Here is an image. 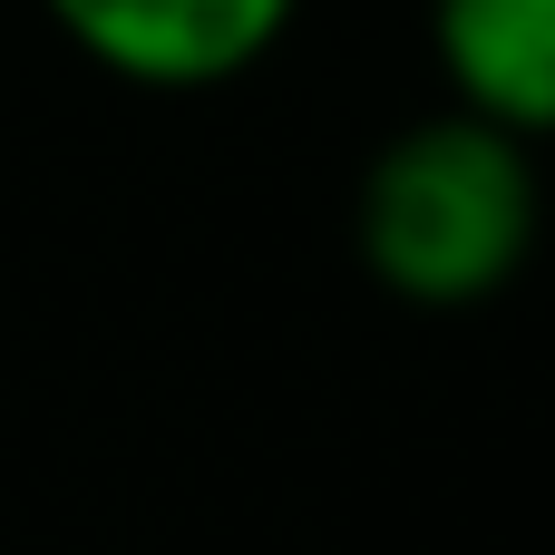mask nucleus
I'll list each match as a JSON object with an SVG mask.
<instances>
[{
	"label": "nucleus",
	"mask_w": 555,
	"mask_h": 555,
	"mask_svg": "<svg viewBox=\"0 0 555 555\" xmlns=\"http://www.w3.org/2000/svg\"><path fill=\"white\" fill-rule=\"evenodd\" d=\"M546 224V185H537V146L439 107L400 137L371 146L361 195H351V244L361 273L410 302V312H478L498 302Z\"/></svg>",
	"instance_id": "1"
},
{
	"label": "nucleus",
	"mask_w": 555,
	"mask_h": 555,
	"mask_svg": "<svg viewBox=\"0 0 555 555\" xmlns=\"http://www.w3.org/2000/svg\"><path fill=\"white\" fill-rule=\"evenodd\" d=\"M39 10L59 20L78 59H98L127 88H166V98L263 68L283 29L302 20V0H39Z\"/></svg>",
	"instance_id": "2"
},
{
	"label": "nucleus",
	"mask_w": 555,
	"mask_h": 555,
	"mask_svg": "<svg viewBox=\"0 0 555 555\" xmlns=\"http://www.w3.org/2000/svg\"><path fill=\"white\" fill-rule=\"evenodd\" d=\"M429 59L449 78V107L555 137V0H429Z\"/></svg>",
	"instance_id": "3"
}]
</instances>
